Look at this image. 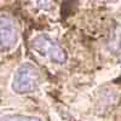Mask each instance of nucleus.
<instances>
[{
  "mask_svg": "<svg viewBox=\"0 0 121 121\" xmlns=\"http://www.w3.org/2000/svg\"><path fill=\"white\" fill-rule=\"evenodd\" d=\"M43 75L39 68L29 62L21 64L15 72L12 79V90L18 95L32 93L40 87Z\"/></svg>",
  "mask_w": 121,
  "mask_h": 121,
  "instance_id": "1",
  "label": "nucleus"
},
{
  "mask_svg": "<svg viewBox=\"0 0 121 121\" xmlns=\"http://www.w3.org/2000/svg\"><path fill=\"white\" fill-rule=\"evenodd\" d=\"M30 46L39 55L50 58L53 63L63 64L68 59L65 50L47 34H39L34 36L30 41Z\"/></svg>",
  "mask_w": 121,
  "mask_h": 121,
  "instance_id": "2",
  "label": "nucleus"
},
{
  "mask_svg": "<svg viewBox=\"0 0 121 121\" xmlns=\"http://www.w3.org/2000/svg\"><path fill=\"white\" fill-rule=\"evenodd\" d=\"M18 40L16 22L7 15H0V51H9L15 47Z\"/></svg>",
  "mask_w": 121,
  "mask_h": 121,
  "instance_id": "3",
  "label": "nucleus"
},
{
  "mask_svg": "<svg viewBox=\"0 0 121 121\" xmlns=\"http://www.w3.org/2000/svg\"><path fill=\"white\" fill-rule=\"evenodd\" d=\"M121 47V26H116L110 34L109 41H108V48L112 52H117Z\"/></svg>",
  "mask_w": 121,
  "mask_h": 121,
  "instance_id": "4",
  "label": "nucleus"
},
{
  "mask_svg": "<svg viewBox=\"0 0 121 121\" xmlns=\"http://www.w3.org/2000/svg\"><path fill=\"white\" fill-rule=\"evenodd\" d=\"M0 121H43L38 116L23 114H6L0 117Z\"/></svg>",
  "mask_w": 121,
  "mask_h": 121,
  "instance_id": "5",
  "label": "nucleus"
},
{
  "mask_svg": "<svg viewBox=\"0 0 121 121\" xmlns=\"http://www.w3.org/2000/svg\"><path fill=\"white\" fill-rule=\"evenodd\" d=\"M39 6L40 7H43V9H47V7H51L50 5H51V3L50 1H38Z\"/></svg>",
  "mask_w": 121,
  "mask_h": 121,
  "instance_id": "6",
  "label": "nucleus"
}]
</instances>
